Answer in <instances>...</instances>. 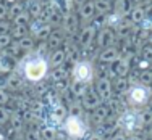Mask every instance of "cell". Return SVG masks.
I'll return each mask as SVG.
<instances>
[{
	"label": "cell",
	"mask_w": 152,
	"mask_h": 140,
	"mask_svg": "<svg viewBox=\"0 0 152 140\" xmlns=\"http://www.w3.org/2000/svg\"><path fill=\"white\" fill-rule=\"evenodd\" d=\"M144 19H146V8L142 6H134L129 13V21H131L134 26H142Z\"/></svg>",
	"instance_id": "44dd1931"
},
{
	"label": "cell",
	"mask_w": 152,
	"mask_h": 140,
	"mask_svg": "<svg viewBox=\"0 0 152 140\" xmlns=\"http://www.w3.org/2000/svg\"><path fill=\"white\" fill-rule=\"evenodd\" d=\"M149 140H152V127L149 129Z\"/></svg>",
	"instance_id": "f907efd6"
},
{
	"label": "cell",
	"mask_w": 152,
	"mask_h": 140,
	"mask_svg": "<svg viewBox=\"0 0 152 140\" xmlns=\"http://www.w3.org/2000/svg\"><path fill=\"white\" fill-rule=\"evenodd\" d=\"M133 29H134V24L131 23L129 19H121L120 21V24H118L117 27H115V34H117V39H128L129 35H131V32Z\"/></svg>",
	"instance_id": "e0dca14e"
},
{
	"label": "cell",
	"mask_w": 152,
	"mask_h": 140,
	"mask_svg": "<svg viewBox=\"0 0 152 140\" xmlns=\"http://www.w3.org/2000/svg\"><path fill=\"white\" fill-rule=\"evenodd\" d=\"M24 12H26V10H24V3L21 2V0H18V2H15L13 5L8 6V21L15 19V18H18L20 15H23Z\"/></svg>",
	"instance_id": "7402d4cb"
},
{
	"label": "cell",
	"mask_w": 152,
	"mask_h": 140,
	"mask_svg": "<svg viewBox=\"0 0 152 140\" xmlns=\"http://www.w3.org/2000/svg\"><path fill=\"white\" fill-rule=\"evenodd\" d=\"M12 44H13V39H12V35H10V34L0 35V50H7Z\"/></svg>",
	"instance_id": "836d02e7"
},
{
	"label": "cell",
	"mask_w": 152,
	"mask_h": 140,
	"mask_svg": "<svg viewBox=\"0 0 152 140\" xmlns=\"http://www.w3.org/2000/svg\"><path fill=\"white\" fill-rule=\"evenodd\" d=\"M96 5H94V0H88L86 3H83L81 6H78V16L83 23L89 24L94 21L96 18Z\"/></svg>",
	"instance_id": "30bf717a"
},
{
	"label": "cell",
	"mask_w": 152,
	"mask_h": 140,
	"mask_svg": "<svg viewBox=\"0 0 152 140\" xmlns=\"http://www.w3.org/2000/svg\"><path fill=\"white\" fill-rule=\"evenodd\" d=\"M50 79L53 82H63L66 79V69L63 66H58V68H52L50 71Z\"/></svg>",
	"instance_id": "484cf974"
},
{
	"label": "cell",
	"mask_w": 152,
	"mask_h": 140,
	"mask_svg": "<svg viewBox=\"0 0 152 140\" xmlns=\"http://www.w3.org/2000/svg\"><path fill=\"white\" fill-rule=\"evenodd\" d=\"M10 124H12V132H21V131H23V127H24L23 116L12 114V116H10Z\"/></svg>",
	"instance_id": "83f0119b"
},
{
	"label": "cell",
	"mask_w": 152,
	"mask_h": 140,
	"mask_svg": "<svg viewBox=\"0 0 152 140\" xmlns=\"http://www.w3.org/2000/svg\"><path fill=\"white\" fill-rule=\"evenodd\" d=\"M8 19V5L5 2L0 3V21Z\"/></svg>",
	"instance_id": "7bdbcfd3"
},
{
	"label": "cell",
	"mask_w": 152,
	"mask_h": 140,
	"mask_svg": "<svg viewBox=\"0 0 152 140\" xmlns=\"http://www.w3.org/2000/svg\"><path fill=\"white\" fill-rule=\"evenodd\" d=\"M86 92H88V85L73 82V85H71V93H73L75 97H83Z\"/></svg>",
	"instance_id": "1f68e13d"
},
{
	"label": "cell",
	"mask_w": 152,
	"mask_h": 140,
	"mask_svg": "<svg viewBox=\"0 0 152 140\" xmlns=\"http://www.w3.org/2000/svg\"><path fill=\"white\" fill-rule=\"evenodd\" d=\"M151 93H152V89L147 87V85H141V84H136L133 87H129L128 90V103L131 106H144L151 98Z\"/></svg>",
	"instance_id": "277c9868"
},
{
	"label": "cell",
	"mask_w": 152,
	"mask_h": 140,
	"mask_svg": "<svg viewBox=\"0 0 152 140\" xmlns=\"http://www.w3.org/2000/svg\"><path fill=\"white\" fill-rule=\"evenodd\" d=\"M10 29H12V23H10L8 19L0 21V35H3V34H10Z\"/></svg>",
	"instance_id": "60d3db41"
},
{
	"label": "cell",
	"mask_w": 152,
	"mask_h": 140,
	"mask_svg": "<svg viewBox=\"0 0 152 140\" xmlns=\"http://www.w3.org/2000/svg\"><path fill=\"white\" fill-rule=\"evenodd\" d=\"M10 69H12V64L8 56H0V73H8Z\"/></svg>",
	"instance_id": "74e56055"
},
{
	"label": "cell",
	"mask_w": 152,
	"mask_h": 140,
	"mask_svg": "<svg viewBox=\"0 0 152 140\" xmlns=\"http://www.w3.org/2000/svg\"><path fill=\"white\" fill-rule=\"evenodd\" d=\"M26 140H42L41 132L36 131V129H31V131L26 132Z\"/></svg>",
	"instance_id": "b9f144b4"
},
{
	"label": "cell",
	"mask_w": 152,
	"mask_h": 140,
	"mask_svg": "<svg viewBox=\"0 0 152 140\" xmlns=\"http://www.w3.org/2000/svg\"><path fill=\"white\" fill-rule=\"evenodd\" d=\"M10 111L5 108V106H0V126H3V124H7L10 121Z\"/></svg>",
	"instance_id": "f35d334b"
},
{
	"label": "cell",
	"mask_w": 152,
	"mask_h": 140,
	"mask_svg": "<svg viewBox=\"0 0 152 140\" xmlns=\"http://www.w3.org/2000/svg\"><path fill=\"white\" fill-rule=\"evenodd\" d=\"M147 42H149V45H152V31H149V37H147Z\"/></svg>",
	"instance_id": "c3c4849f"
},
{
	"label": "cell",
	"mask_w": 152,
	"mask_h": 140,
	"mask_svg": "<svg viewBox=\"0 0 152 140\" xmlns=\"http://www.w3.org/2000/svg\"><path fill=\"white\" fill-rule=\"evenodd\" d=\"M52 118L55 121H58V123H61V121L66 119V108H65L63 103H55V105L52 106Z\"/></svg>",
	"instance_id": "603a6c76"
},
{
	"label": "cell",
	"mask_w": 152,
	"mask_h": 140,
	"mask_svg": "<svg viewBox=\"0 0 152 140\" xmlns=\"http://www.w3.org/2000/svg\"><path fill=\"white\" fill-rule=\"evenodd\" d=\"M137 81L141 82V85H147V87H151L152 85V69H142L139 73Z\"/></svg>",
	"instance_id": "f546056e"
},
{
	"label": "cell",
	"mask_w": 152,
	"mask_h": 140,
	"mask_svg": "<svg viewBox=\"0 0 152 140\" xmlns=\"http://www.w3.org/2000/svg\"><path fill=\"white\" fill-rule=\"evenodd\" d=\"M41 137L42 140H55V131L50 127H44L41 131Z\"/></svg>",
	"instance_id": "8d00e7d4"
},
{
	"label": "cell",
	"mask_w": 152,
	"mask_h": 140,
	"mask_svg": "<svg viewBox=\"0 0 152 140\" xmlns=\"http://www.w3.org/2000/svg\"><path fill=\"white\" fill-rule=\"evenodd\" d=\"M28 27H29L31 37L37 39V40H41V42H45L47 39H49V35L52 34V31H53V27L50 26V24L44 23L41 18H37V19H31V24Z\"/></svg>",
	"instance_id": "8992f818"
},
{
	"label": "cell",
	"mask_w": 152,
	"mask_h": 140,
	"mask_svg": "<svg viewBox=\"0 0 152 140\" xmlns=\"http://www.w3.org/2000/svg\"><path fill=\"white\" fill-rule=\"evenodd\" d=\"M141 121H142V126H152V110L141 111Z\"/></svg>",
	"instance_id": "e575fe53"
},
{
	"label": "cell",
	"mask_w": 152,
	"mask_h": 140,
	"mask_svg": "<svg viewBox=\"0 0 152 140\" xmlns=\"http://www.w3.org/2000/svg\"><path fill=\"white\" fill-rule=\"evenodd\" d=\"M118 124L123 129L125 134H136L142 129V121H141V113L136 110H128L120 116Z\"/></svg>",
	"instance_id": "3957f363"
},
{
	"label": "cell",
	"mask_w": 152,
	"mask_h": 140,
	"mask_svg": "<svg viewBox=\"0 0 152 140\" xmlns=\"http://www.w3.org/2000/svg\"><path fill=\"white\" fill-rule=\"evenodd\" d=\"M21 85H23V82H21V79H20V77H16V76H10V79H8V87H10V89L16 90V89H21Z\"/></svg>",
	"instance_id": "ab89813d"
},
{
	"label": "cell",
	"mask_w": 152,
	"mask_h": 140,
	"mask_svg": "<svg viewBox=\"0 0 152 140\" xmlns=\"http://www.w3.org/2000/svg\"><path fill=\"white\" fill-rule=\"evenodd\" d=\"M0 140H2V137H0Z\"/></svg>",
	"instance_id": "db71d44e"
},
{
	"label": "cell",
	"mask_w": 152,
	"mask_h": 140,
	"mask_svg": "<svg viewBox=\"0 0 152 140\" xmlns=\"http://www.w3.org/2000/svg\"><path fill=\"white\" fill-rule=\"evenodd\" d=\"M60 27L63 31V34H68L70 37H73V35H76V32L79 31V16L75 12L65 13Z\"/></svg>",
	"instance_id": "ba28073f"
},
{
	"label": "cell",
	"mask_w": 152,
	"mask_h": 140,
	"mask_svg": "<svg viewBox=\"0 0 152 140\" xmlns=\"http://www.w3.org/2000/svg\"><path fill=\"white\" fill-rule=\"evenodd\" d=\"M133 5H134L133 0H115L113 2V13H117L118 16H121L125 19L126 16H129L131 10L134 8Z\"/></svg>",
	"instance_id": "5bb4252c"
},
{
	"label": "cell",
	"mask_w": 152,
	"mask_h": 140,
	"mask_svg": "<svg viewBox=\"0 0 152 140\" xmlns=\"http://www.w3.org/2000/svg\"><path fill=\"white\" fill-rule=\"evenodd\" d=\"M113 85V89H115V92H118V93H128L129 90V84H128V81H126V77H118L117 81H115V84H112Z\"/></svg>",
	"instance_id": "f1b7e54d"
},
{
	"label": "cell",
	"mask_w": 152,
	"mask_h": 140,
	"mask_svg": "<svg viewBox=\"0 0 152 140\" xmlns=\"http://www.w3.org/2000/svg\"><path fill=\"white\" fill-rule=\"evenodd\" d=\"M18 42V45H20V48L23 50V53H29L34 50V39L31 37V35H26V37H23V39H20V40H16Z\"/></svg>",
	"instance_id": "d4e9b609"
},
{
	"label": "cell",
	"mask_w": 152,
	"mask_h": 140,
	"mask_svg": "<svg viewBox=\"0 0 152 140\" xmlns=\"http://www.w3.org/2000/svg\"><path fill=\"white\" fill-rule=\"evenodd\" d=\"M65 132L70 135L71 139H83L86 135V124L83 123V119L78 114H70L66 116V119L63 121Z\"/></svg>",
	"instance_id": "5b68a950"
},
{
	"label": "cell",
	"mask_w": 152,
	"mask_h": 140,
	"mask_svg": "<svg viewBox=\"0 0 152 140\" xmlns=\"http://www.w3.org/2000/svg\"><path fill=\"white\" fill-rule=\"evenodd\" d=\"M112 140H129V139L126 137V134L121 131V132H117V134H115L113 137H112Z\"/></svg>",
	"instance_id": "f6af8a7d"
},
{
	"label": "cell",
	"mask_w": 152,
	"mask_h": 140,
	"mask_svg": "<svg viewBox=\"0 0 152 140\" xmlns=\"http://www.w3.org/2000/svg\"><path fill=\"white\" fill-rule=\"evenodd\" d=\"M89 140H104V135L99 134V132H96V134H92L91 137H89Z\"/></svg>",
	"instance_id": "bcb514c9"
},
{
	"label": "cell",
	"mask_w": 152,
	"mask_h": 140,
	"mask_svg": "<svg viewBox=\"0 0 152 140\" xmlns=\"http://www.w3.org/2000/svg\"><path fill=\"white\" fill-rule=\"evenodd\" d=\"M63 42H65V34H63V31L61 29H53L52 31V34L49 35V39L45 40V44L47 47H49V50H57V48H60V45H63Z\"/></svg>",
	"instance_id": "2e32d148"
},
{
	"label": "cell",
	"mask_w": 152,
	"mask_h": 140,
	"mask_svg": "<svg viewBox=\"0 0 152 140\" xmlns=\"http://www.w3.org/2000/svg\"><path fill=\"white\" fill-rule=\"evenodd\" d=\"M47 60H49V66L50 68H58V66H63L68 58H66V53H65L63 48H57V50H53V52L50 53V56Z\"/></svg>",
	"instance_id": "ac0fdd59"
},
{
	"label": "cell",
	"mask_w": 152,
	"mask_h": 140,
	"mask_svg": "<svg viewBox=\"0 0 152 140\" xmlns=\"http://www.w3.org/2000/svg\"><path fill=\"white\" fill-rule=\"evenodd\" d=\"M96 35H97V27L92 26V24H88L84 26L81 31H79V35H78V44L84 48L92 45V42L96 40Z\"/></svg>",
	"instance_id": "9c48e42d"
},
{
	"label": "cell",
	"mask_w": 152,
	"mask_h": 140,
	"mask_svg": "<svg viewBox=\"0 0 152 140\" xmlns=\"http://www.w3.org/2000/svg\"><path fill=\"white\" fill-rule=\"evenodd\" d=\"M99 61L104 64H113L120 58V52H118L115 47H108V48H102V52L99 53Z\"/></svg>",
	"instance_id": "9a60e30c"
},
{
	"label": "cell",
	"mask_w": 152,
	"mask_h": 140,
	"mask_svg": "<svg viewBox=\"0 0 152 140\" xmlns=\"http://www.w3.org/2000/svg\"><path fill=\"white\" fill-rule=\"evenodd\" d=\"M96 42L100 48H108V47H115L117 44V34L113 32V29L108 26L99 27L96 35Z\"/></svg>",
	"instance_id": "52a82bcc"
},
{
	"label": "cell",
	"mask_w": 152,
	"mask_h": 140,
	"mask_svg": "<svg viewBox=\"0 0 152 140\" xmlns=\"http://www.w3.org/2000/svg\"><path fill=\"white\" fill-rule=\"evenodd\" d=\"M147 2H151V3H152V0H147Z\"/></svg>",
	"instance_id": "f5cc1de1"
},
{
	"label": "cell",
	"mask_w": 152,
	"mask_h": 140,
	"mask_svg": "<svg viewBox=\"0 0 152 140\" xmlns=\"http://www.w3.org/2000/svg\"><path fill=\"white\" fill-rule=\"evenodd\" d=\"M96 13L100 16H107L113 12V2L112 0H94Z\"/></svg>",
	"instance_id": "ffe728a7"
},
{
	"label": "cell",
	"mask_w": 152,
	"mask_h": 140,
	"mask_svg": "<svg viewBox=\"0 0 152 140\" xmlns=\"http://www.w3.org/2000/svg\"><path fill=\"white\" fill-rule=\"evenodd\" d=\"M28 32H29V27L28 26H16V24H12V29H10V35L15 40H20V39L26 37Z\"/></svg>",
	"instance_id": "cb8c5ba5"
},
{
	"label": "cell",
	"mask_w": 152,
	"mask_h": 140,
	"mask_svg": "<svg viewBox=\"0 0 152 140\" xmlns=\"http://www.w3.org/2000/svg\"><path fill=\"white\" fill-rule=\"evenodd\" d=\"M94 90L97 92V95L102 100H110L112 98V92H113V85H112V81L108 77H99L96 82V89Z\"/></svg>",
	"instance_id": "8fae6325"
},
{
	"label": "cell",
	"mask_w": 152,
	"mask_h": 140,
	"mask_svg": "<svg viewBox=\"0 0 152 140\" xmlns=\"http://www.w3.org/2000/svg\"><path fill=\"white\" fill-rule=\"evenodd\" d=\"M108 114H110V110H108V106H107V105H100V106H97L96 110H92L91 119H92L96 124L100 126L102 123H105V121H107Z\"/></svg>",
	"instance_id": "d6986e66"
},
{
	"label": "cell",
	"mask_w": 152,
	"mask_h": 140,
	"mask_svg": "<svg viewBox=\"0 0 152 140\" xmlns=\"http://www.w3.org/2000/svg\"><path fill=\"white\" fill-rule=\"evenodd\" d=\"M8 102H10V95L3 89H0V106H5Z\"/></svg>",
	"instance_id": "ee69618b"
},
{
	"label": "cell",
	"mask_w": 152,
	"mask_h": 140,
	"mask_svg": "<svg viewBox=\"0 0 152 140\" xmlns=\"http://www.w3.org/2000/svg\"><path fill=\"white\" fill-rule=\"evenodd\" d=\"M2 2H5V0H0V3H2Z\"/></svg>",
	"instance_id": "816d5d0a"
},
{
	"label": "cell",
	"mask_w": 152,
	"mask_h": 140,
	"mask_svg": "<svg viewBox=\"0 0 152 140\" xmlns=\"http://www.w3.org/2000/svg\"><path fill=\"white\" fill-rule=\"evenodd\" d=\"M141 56H142V60L151 63L152 61V45H144L141 48Z\"/></svg>",
	"instance_id": "d590c367"
},
{
	"label": "cell",
	"mask_w": 152,
	"mask_h": 140,
	"mask_svg": "<svg viewBox=\"0 0 152 140\" xmlns=\"http://www.w3.org/2000/svg\"><path fill=\"white\" fill-rule=\"evenodd\" d=\"M31 3H44V0H29Z\"/></svg>",
	"instance_id": "681fc988"
},
{
	"label": "cell",
	"mask_w": 152,
	"mask_h": 140,
	"mask_svg": "<svg viewBox=\"0 0 152 140\" xmlns=\"http://www.w3.org/2000/svg\"><path fill=\"white\" fill-rule=\"evenodd\" d=\"M88 0H73V3H75V6H81L83 3H86Z\"/></svg>",
	"instance_id": "7dc6e473"
},
{
	"label": "cell",
	"mask_w": 152,
	"mask_h": 140,
	"mask_svg": "<svg viewBox=\"0 0 152 140\" xmlns=\"http://www.w3.org/2000/svg\"><path fill=\"white\" fill-rule=\"evenodd\" d=\"M63 50L65 53H66V58H71V56L76 55V52H78V48H76V44L71 42V39H66V40L63 42Z\"/></svg>",
	"instance_id": "4dcf8cb0"
},
{
	"label": "cell",
	"mask_w": 152,
	"mask_h": 140,
	"mask_svg": "<svg viewBox=\"0 0 152 140\" xmlns=\"http://www.w3.org/2000/svg\"><path fill=\"white\" fill-rule=\"evenodd\" d=\"M131 56H120L117 61L113 63V74L117 77H126L131 71Z\"/></svg>",
	"instance_id": "7c38bea8"
},
{
	"label": "cell",
	"mask_w": 152,
	"mask_h": 140,
	"mask_svg": "<svg viewBox=\"0 0 152 140\" xmlns=\"http://www.w3.org/2000/svg\"><path fill=\"white\" fill-rule=\"evenodd\" d=\"M142 29H147V31H152V5L149 8H146V19L142 23Z\"/></svg>",
	"instance_id": "d6a6232c"
},
{
	"label": "cell",
	"mask_w": 152,
	"mask_h": 140,
	"mask_svg": "<svg viewBox=\"0 0 152 140\" xmlns=\"http://www.w3.org/2000/svg\"><path fill=\"white\" fill-rule=\"evenodd\" d=\"M94 64L88 60H81V61H76L71 71V76H73V82L76 84H84L89 85L94 81Z\"/></svg>",
	"instance_id": "7a4b0ae2"
},
{
	"label": "cell",
	"mask_w": 152,
	"mask_h": 140,
	"mask_svg": "<svg viewBox=\"0 0 152 140\" xmlns=\"http://www.w3.org/2000/svg\"><path fill=\"white\" fill-rule=\"evenodd\" d=\"M81 103L83 106H84L86 110H96L97 106L102 105V98H100L99 95H97L96 90H91V89H88V92L84 93V95L81 97Z\"/></svg>",
	"instance_id": "4fadbf2b"
},
{
	"label": "cell",
	"mask_w": 152,
	"mask_h": 140,
	"mask_svg": "<svg viewBox=\"0 0 152 140\" xmlns=\"http://www.w3.org/2000/svg\"><path fill=\"white\" fill-rule=\"evenodd\" d=\"M49 60L44 58V56H29L24 63V68H23V74H24V79L29 82H41L42 79H45V76L49 74Z\"/></svg>",
	"instance_id": "6da1fadb"
},
{
	"label": "cell",
	"mask_w": 152,
	"mask_h": 140,
	"mask_svg": "<svg viewBox=\"0 0 152 140\" xmlns=\"http://www.w3.org/2000/svg\"><path fill=\"white\" fill-rule=\"evenodd\" d=\"M42 8H44V3H31V2H29V5H28L26 12L29 13L31 19H37V18H41Z\"/></svg>",
	"instance_id": "4316f807"
}]
</instances>
